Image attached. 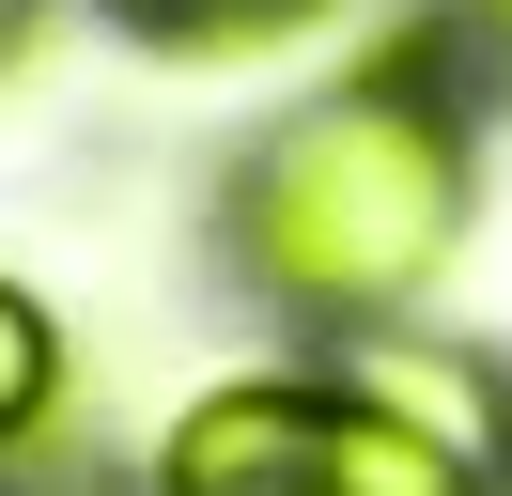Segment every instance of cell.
Listing matches in <instances>:
<instances>
[{
  "mask_svg": "<svg viewBox=\"0 0 512 496\" xmlns=\"http://www.w3.org/2000/svg\"><path fill=\"white\" fill-rule=\"evenodd\" d=\"M466 202H481V124H466V62L435 16L404 47L342 62L326 93H295L218 171V264L233 295H264L311 341L419 326V295L466 248Z\"/></svg>",
  "mask_w": 512,
  "mask_h": 496,
  "instance_id": "6da1fadb",
  "label": "cell"
},
{
  "mask_svg": "<svg viewBox=\"0 0 512 496\" xmlns=\"http://www.w3.org/2000/svg\"><path fill=\"white\" fill-rule=\"evenodd\" d=\"M156 496H512V481L450 465L435 434H404L311 357V372H218L156 434Z\"/></svg>",
  "mask_w": 512,
  "mask_h": 496,
  "instance_id": "7a4b0ae2",
  "label": "cell"
},
{
  "mask_svg": "<svg viewBox=\"0 0 512 496\" xmlns=\"http://www.w3.org/2000/svg\"><path fill=\"white\" fill-rule=\"evenodd\" d=\"M326 372H342L357 403H388L404 434H435L450 465L512 481V357H481V341H450V326H357V341H326Z\"/></svg>",
  "mask_w": 512,
  "mask_h": 496,
  "instance_id": "3957f363",
  "label": "cell"
},
{
  "mask_svg": "<svg viewBox=\"0 0 512 496\" xmlns=\"http://www.w3.org/2000/svg\"><path fill=\"white\" fill-rule=\"evenodd\" d=\"M63 403H78L63 310L0 264V481H47V465H63Z\"/></svg>",
  "mask_w": 512,
  "mask_h": 496,
  "instance_id": "277c9868",
  "label": "cell"
},
{
  "mask_svg": "<svg viewBox=\"0 0 512 496\" xmlns=\"http://www.w3.org/2000/svg\"><path fill=\"white\" fill-rule=\"evenodd\" d=\"M109 31H140V47H187V62H218V47H249V31H295V16H326V0H94Z\"/></svg>",
  "mask_w": 512,
  "mask_h": 496,
  "instance_id": "5b68a950",
  "label": "cell"
},
{
  "mask_svg": "<svg viewBox=\"0 0 512 496\" xmlns=\"http://www.w3.org/2000/svg\"><path fill=\"white\" fill-rule=\"evenodd\" d=\"M450 47H497L512 62V0H450Z\"/></svg>",
  "mask_w": 512,
  "mask_h": 496,
  "instance_id": "8992f818",
  "label": "cell"
},
{
  "mask_svg": "<svg viewBox=\"0 0 512 496\" xmlns=\"http://www.w3.org/2000/svg\"><path fill=\"white\" fill-rule=\"evenodd\" d=\"M16 31H32V0H0V62H16Z\"/></svg>",
  "mask_w": 512,
  "mask_h": 496,
  "instance_id": "52a82bcc",
  "label": "cell"
},
{
  "mask_svg": "<svg viewBox=\"0 0 512 496\" xmlns=\"http://www.w3.org/2000/svg\"><path fill=\"white\" fill-rule=\"evenodd\" d=\"M16 496H94V481H63V465H47V481H16Z\"/></svg>",
  "mask_w": 512,
  "mask_h": 496,
  "instance_id": "ba28073f",
  "label": "cell"
}]
</instances>
